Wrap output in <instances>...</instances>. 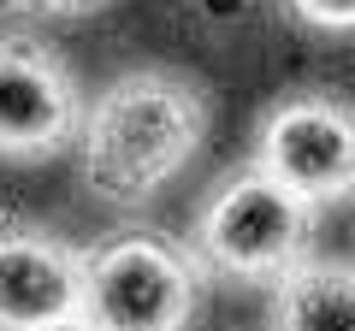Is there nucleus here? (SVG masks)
I'll list each match as a JSON object with an SVG mask.
<instances>
[{
    "label": "nucleus",
    "mask_w": 355,
    "mask_h": 331,
    "mask_svg": "<svg viewBox=\"0 0 355 331\" xmlns=\"http://www.w3.org/2000/svg\"><path fill=\"white\" fill-rule=\"evenodd\" d=\"M83 267L60 231L0 219V331H48L83 314Z\"/></svg>",
    "instance_id": "6"
},
{
    "label": "nucleus",
    "mask_w": 355,
    "mask_h": 331,
    "mask_svg": "<svg viewBox=\"0 0 355 331\" xmlns=\"http://www.w3.org/2000/svg\"><path fill=\"white\" fill-rule=\"evenodd\" d=\"M71 65L36 36H0V160H53L83 130Z\"/></svg>",
    "instance_id": "5"
},
{
    "label": "nucleus",
    "mask_w": 355,
    "mask_h": 331,
    "mask_svg": "<svg viewBox=\"0 0 355 331\" xmlns=\"http://www.w3.org/2000/svg\"><path fill=\"white\" fill-rule=\"evenodd\" d=\"M83 255V319L95 331H190L207 272L190 242L160 231H119Z\"/></svg>",
    "instance_id": "2"
},
{
    "label": "nucleus",
    "mask_w": 355,
    "mask_h": 331,
    "mask_svg": "<svg viewBox=\"0 0 355 331\" xmlns=\"http://www.w3.org/2000/svg\"><path fill=\"white\" fill-rule=\"evenodd\" d=\"M308 225H314V207L272 184L261 166H249V172H231L196 207L190 249L207 272H225V278H284L291 267H302Z\"/></svg>",
    "instance_id": "3"
},
{
    "label": "nucleus",
    "mask_w": 355,
    "mask_h": 331,
    "mask_svg": "<svg viewBox=\"0 0 355 331\" xmlns=\"http://www.w3.org/2000/svg\"><path fill=\"white\" fill-rule=\"evenodd\" d=\"M48 331H95V325H89V319L77 314V319H60V325H48Z\"/></svg>",
    "instance_id": "10"
},
{
    "label": "nucleus",
    "mask_w": 355,
    "mask_h": 331,
    "mask_svg": "<svg viewBox=\"0 0 355 331\" xmlns=\"http://www.w3.org/2000/svg\"><path fill=\"white\" fill-rule=\"evenodd\" d=\"M202 136H207L202 83L184 71H166V65H137V71H119L83 107L77 160L101 202L130 207L160 195L196 160Z\"/></svg>",
    "instance_id": "1"
},
{
    "label": "nucleus",
    "mask_w": 355,
    "mask_h": 331,
    "mask_svg": "<svg viewBox=\"0 0 355 331\" xmlns=\"http://www.w3.org/2000/svg\"><path fill=\"white\" fill-rule=\"evenodd\" d=\"M291 12L308 30H326V36H349L355 30V0H291Z\"/></svg>",
    "instance_id": "8"
},
{
    "label": "nucleus",
    "mask_w": 355,
    "mask_h": 331,
    "mask_svg": "<svg viewBox=\"0 0 355 331\" xmlns=\"http://www.w3.org/2000/svg\"><path fill=\"white\" fill-rule=\"evenodd\" d=\"M272 331H355V267H291L272 290Z\"/></svg>",
    "instance_id": "7"
},
{
    "label": "nucleus",
    "mask_w": 355,
    "mask_h": 331,
    "mask_svg": "<svg viewBox=\"0 0 355 331\" xmlns=\"http://www.w3.org/2000/svg\"><path fill=\"white\" fill-rule=\"evenodd\" d=\"M254 166L272 184H284L296 202H308L314 213L355 195V107L326 89L284 95L261 118Z\"/></svg>",
    "instance_id": "4"
},
{
    "label": "nucleus",
    "mask_w": 355,
    "mask_h": 331,
    "mask_svg": "<svg viewBox=\"0 0 355 331\" xmlns=\"http://www.w3.org/2000/svg\"><path fill=\"white\" fill-rule=\"evenodd\" d=\"M30 6H42V12H95L107 0H30Z\"/></svg>",
    "instance_id": "9"
}]
</instances>
